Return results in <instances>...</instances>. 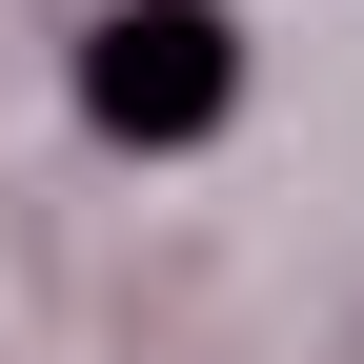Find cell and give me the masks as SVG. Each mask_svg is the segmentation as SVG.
<instances>
[{"label": "cell", "mask_w": 364, "mask_h": 364, "mask_svg": "<svg viewBox=\"0 0 364 364\" xmlns=\"http://www.w3.org/2000/svg\"><path fill=\"white\" fill-rule=\"evenodd\" d=\"M223 102H243V41H223L203 0H122V21L81 41V122H102V142H203Z\"/></svg>", "instance_id": "cell-1"}]
</instances>
